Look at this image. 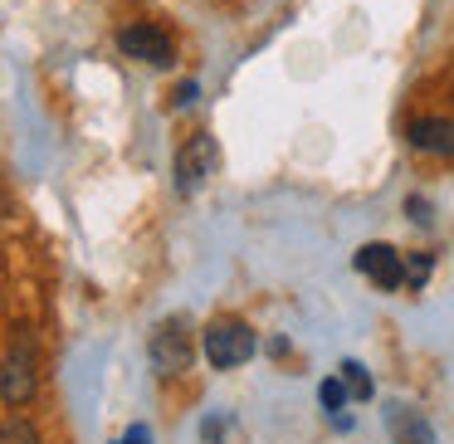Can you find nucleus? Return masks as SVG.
Returning <instances> with one entry per match:
<instances>
[{
    "label": "nucleus",
    "instance_id": "7",
    "mask_svg": "<svg viewBox=\"0 0 454 444\" xmlns=\"http://www.w3.org/2000/svg\"><path fill=\"white\" fill-rule=\"evenodd\" d=\"M405 142L425 157H454V118H411Z\"/></svg>",
    "mask_w": 454,
    "mask_h": 444
},
{
    "label": "nucleus",
    "instance_id": "10",
    "mask_svg": "<svg viewBox=\"0 0 454 444\" xmlns=\"http://www.w3.org/2000/svg\"><path fill=\"white\" fill-rule=\"evenodd\" d=\"M342 381H347V391H352V401H372L376 395V386H372V376H366L362 362H342Z\"/></svg>",
    "mask_w": 454,
    "mask_h": 444
},
{
    "label": "nucleus",
    "instance_id": "11",
    "mask_svg": "<svg viewBox=\"0 0 454 444\" xmlns=\"http://www.w3.org/2000/svg\"><path fill=\"white\" fill-rule=\"evenodd\" d=\"M0 444H40V430H35L30 420H20V415H15V420L0 425Z\"/></svg>",
    "mask_w": 454,
    "mask_h": 444
},
{
    "label": "nucleus",
    "instance_id": "2",
    "mask_svg": "<svg viewBox=\"0 0 454 444\" xmlns=\"http://www.w3.org/2000/svg\"><path fill=\"white\" fill-rule=\"evenodd\" d=\"M35 391H40V362H35V342L25 337V327H20L11 356L0 362V401L5 405H30Z\"/></svg>",
    "mask_w": 454,
    "mask_h": 444
},
{
    "label": "nucleus",
    "instance_id": "6",
    "mask_svg": "<svg viewBox=\"0 0 454 444\" xmlns=\"http://www.w3.org/2000/svg\"><path fill=\"white\" fill-rule=\"evenodd\" d=\"M356 274H366L381 293H395V288H405V259L391 245H362L356 249Z\"/></svg>",
    "mask_w": 454,
    "mask_h": 444
},
{
    "label": "nucleus",
    "instance_id": "8",
    "mask_svg": "<svg viewBox=\"0 0 454 444\" xmlns=\"http://www.w3.org/2000/svg\"><path fill=\"white\" fill-rule=\"evenodd\" d=\"M386 430H391L395 444H434L430 420H425L420 410H411V405H401V401H386Z\"/></svg>",
    "mask_w": 454,
    "mask_h": 444
},
{
    "label": "nucleus",
    "instance_id": "3",
    "mask_svg": "<svg viewBox=\"0 0 454 444\" xmlns=\"http://www.w3.org/2000/svg\"><path fill=\"white\" fill-rule=\"evenodd\" d=\"M191 356H196V342H191L186 317H167V323L152 332V342H147L152 371H157L161 381H171V376H181V371L191 366Z\"/></svg>",
    "mask_w": 454,
    "mask_h": 444
},
{
    "label": "nucleus",
    "instance_id": "15",
    "mask_svg": "<svg viewBox=\"0 0 454 444\" xmlns=\"http://www.w3.org/2000/svg\"><path fill=\"white\" fill-rule=\"evenodd\" d=\"M118 444H152V430H147V425H132V430L122 434Z\"/></svg>",
    "mask_w": 454,
    "mask_h": 444
},
{
    "label": "nucleus",
    "instance_id": "13",
    "mask_svg": "<svg viewBox=\"0 0 454 444\" xmlns=\"http://www.w3.org/2000/svg\"><path fill=\"white\" fill-rule=\"evenodd\" d=\"M196 93H200V83H191V79H186L176 93H171V103H176V108H191V103H196Z\"/></svg>",
    "mask_w": 454,
    "mask_h": 444
},
{
    "label": "nucleus",
    "instance_id": "1",
    "mask_svg": "<svg viewBox=\"0 0 454 444\" xmlns=\"http://www.w3.org/2000/svg\"><path fill=\"white\" fill-rule=\"evenodd\" d=\"M200 352H206V362L215 366V371H235V366H245L249 356L259 352V337H254V327H249V323L225 317V323H210L206 327Z\"/></svg>",
    "mask_w": 454,
    "mask_h": 444
},
{
    "label": "nucleus",
    "instance_id": "4",
    "mask_svg": "<svg viewBox=\"0 0 454 444\" xmlns=\"http://www.w3.org/2000/svg\"><path fill=\"white\" fill-rule=\"evenodd\" d=\"M215 167H220L215 137H210V132H196V137L176 152V196H200L206 181L215 176Z\"/></svg>",
    "mask_w": 454,
    "mask_h": 444
},
{
    "label": "nucleus",
    "instance_id": "5",
    "mask_svg": "<svg viewBox=\"0 0 454 444\" xmlns=\"http://www.w3.org/2000/svg\"><path fill=\"white\" fill-rule=\"evenodd\" d=\"M118 50L137 64H152V69H171L176 64V44L157 25H128V30H118Z\"/></svg>",
    "mask_w": 454,
    "mask_h": 444
},
{
    "label": "nucleus",
    "instance_id": "14",
    "mask_svg": "<svg viewBox=\"0 0 454 444\" xmlns=\"http://www.w3.org/2000/svg\"><path fill=\"white\" fill-rule=\"evenodd\" d=\"M200 434H206V444H220V440H225V420H206V425H200Z\"/></svg>",
    "mask_w": 454,
    "mask_h": 444
},
{
    "label": "nucleus",
    "instance_id": "9",
    "mask_svg": "<svg viewBox=\"0 0 454 444\" xmlns=\"http://www.w3.org/2000/svg\"><path fill=\"white\" fill-rule=\"evenodd\" d=\"M317 401H323L327 420H333L337 430H352V415H347V401H352V391H347L342 376H327V381L317 386Z\"/></svg>",
    "mask_w": 454,
    "mask_h": 444
},
{
    "label": "nucleus",
    "instance_id": "12",
    "mask_svg": "<svg viewBox=\"0 0 454 444\" xmlns=\"http://www.w3.org/2000/svg\"><path fill=\"white\" fill-rule=\"evenodd\" d=\"M430 269H434V259H430V254H411V259H405V284H411V288H425Z\"/></svg>",
    "mask_w": 454,
    "mask_h": 444
}]
</instances>
